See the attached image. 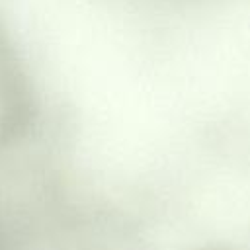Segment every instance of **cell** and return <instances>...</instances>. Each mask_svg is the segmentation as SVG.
<instances>
[{
  "instance_id": "6da1fadb",
  "label": "cell",
  "mask_w": 250,
  "mask_h": 250,
  "mask_svg": "<svg viewBox=\"0 0 250 250\" xmlns=\"http://www.w3.org/2000/svg\"><path fill=\"white\" fill-rule=\"evenodd\" d=\"M47 125L45 94L25 49L0 18V158L33 146Z\"/></svg>"
}]
</instances>
